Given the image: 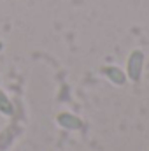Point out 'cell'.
I'll return each instance as SVG.
<instances>
[{
    "instance_id": "cell-1",
    "label": "cell",
    "mask_w": 149,
    "mask_h": 151,
    "mask_svg": "<svg viewBox=\"0 0 149 151\" xmlns=\"http://www.w3.org/2000/svg\"><path fill=\"white\" fill-rule=\"evenodd\" d=\"M144 70V53L140 49H133L130 51L128 58H126V79H130L132 83H139L142 77Z\"/></svg>"
},
{
    "instance_id": "cell-2",
    "label": "cell",
    "mask_w": 149,
    "mask_h": 151,
    "mask_svg": "<svg viewBox=\"0 0 149 151\" xmlns=\"http://www.w3.org/2000/svg\"><path fill=\"white\" fill-rule=\"evenodd\" d=\"M56 123L67 130H81L82 128V119L72 113H60L56 116Z\"/></svg>"
},
{
    "instance_id": "cell-3",
    "label": "cell",
    "mask_w": 149,
    "mask_h": 151,
    "mask_svg": "<svg viewBox=\"0 0 149 151\" xmlns=\"http://www.w3.org/2000/svg\"><path fill=\"white\" fill-rule=\"evenodd\" d=\"M102 74L105 76L112 84H117V86H123L126 83V74L119 69V67H114V65H107L102 69Z\"/></svg>"
},
{
    "instance_id": "cell-4",
    "label": "cell",
    "mask_w": 149,
    "mask_h": 151,
    "mask_svg": "<svg viewBox=\"0 0 149 151\" xmlns=\"http://www.w3.org/2000/svg\"><path fill=\"white\" fill-rule=\"evenodd\" d=\"M0 113L4 116H12L14 114V104L4 90H0Z\"/></svg>"
},
{
    "instance_id": "cell-5",
    "label": "cell",
    "mask_w": 149,
    "mask_h": 151,
    "mask_svg": "<svg viewBox=\"0 0 149 151\" xmlns=\"http://www.w3.org/2000/svg\"><path fill=\"white\" fill-rule=\"evenodd\" d=\"M2 49H4V42L0 40V51H2Z\"/></svg>"
}]
</instances>
